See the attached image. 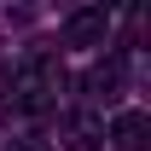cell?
Wrapping results in <instances>:
<instances>
[{"label":"cell","instance_id":"cell-4","mask_svg":"<svg viewBox=\"0 0 151 151\" xmlns=\"http://www.w3.org/2000/svg\"><path fill=\"white\" fill-rule=\"evenodd\" d=\"M99 139H105V116L99 111H76L70 122H64V145L70 151H93Z\"/></svg>","mask_w":151,"mask_h":151},{"label":"cell","instance_id":"cell-5","mask_svg":"<svg viewBox=\"0 0 151 151\" xmlns=\"http://www.w3.org/2000/svg\"><path fill=\"white\" fill-rule=\"evenodd\" d=\"M87 93H93V99H105V105L122 93V58H105V64H93V76H87Z\"/></svg>","mask_w":151,"mask_h":151},{"label":"cell","instance_id":"cell-2","mask_svg":"<svg viewBox=\"0 0 151 151\" xmlns=\"http://www.w3.org/2000/svg\"><path fill=\"white\" fill-rule=\"evenodd\" d=\"M111 35V12L105 6H76L64 18V47H105Z\"/></svg>","mask_w":151,"mask_h":151},{"label":"cell","instance_id":"cell-6","mask_svg":"<svg viewBox=\"0 0 151 151\" xmlns=\"http://www.w3.org/2000/svg\"><path fill=\"white\" fill-rule=\"evenodd\" d=\"M12 151H52V145H47V139H18Z\"/></svg>","mask_w":151,"mask_h":151},{"label":"cell","instance_id":"cell-1","mask_svg":"<svg viewBox=\"0 0 151 151\" xmlns=\"http://www.w3.org/2000/svg\"><path fill=\"white\" fill-rule=\"evenodd\" d=\"M58 87H64V70H58L47 52H35L23 70H12V99H6V105H18V111H52Z\"/></svg>","mask_w":151,"mask_h":151},{"label":"cell","instance_id":"cell-3","mask_svg":"<svg viewBox=\"0 0 151 151\" xmlns=\"http://www.w3.org/2000/svg\"><path fill=\"white\" fill-rule=\"evenodd\" d=\"M111 139H116V151H151V116L145 111H122L111 122Z\"/></svg>","mask_w":151,"mask_h":151}]
</instances>
